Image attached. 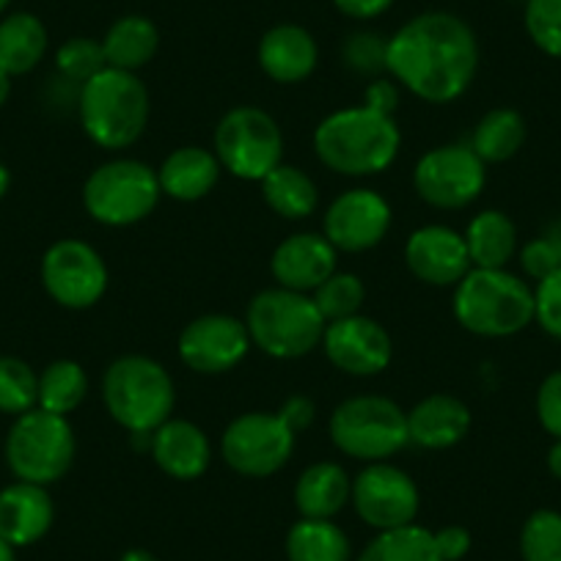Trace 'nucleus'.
<instances>
[{"label":"nucleus","mask_w":561,"mask_h":561,"mask_svg":"<svg viewBox=\"0 0 561 561\" xmlns=\"http://www.w3.org/2000/svg\"><path fill=\"white\" fill-rule=\"evenodd\" d=\"M433 534L444 561H462L471 550V531L466 526H444Z\"/></svg>","instance_id":"nucleus-43"},{"label":"nucleus","mask_w":561,"mask_h":561,"mask_svg":"<svg viewBox=\"0 0 561 561\" xmlns=\"http://www.w3.org/2000/svg\"><path fill=\"white\" fill-rule=\"evenodd\" d=\"M355 512L375 531H391L415 523L421 495L410 473L391 462H366L364 471L353 479Z\"/></svg>","instance_id":"nucleus-14"},{"label":"nucleus","mask_w":561,"mask_h":561,"mask_svg":"<svg viewBox=\"0 0 561 561\" xmlns=\"http://www.w3.org/2000/svg\"><path fill=\"white\" fill-rule=\"evenodd\" d=\"M42 284L64 309H91L107 289L105 259L83 240H58L42 259Z\"/></svg>","instance_id":"nucleus-13"},{"label":"nucleus","mask_w":561,"mask_h":561,"mask_svg":"<svg viewBox=\"0 0 561 561\" xmlns=\"http://www.w3.org/2000/svg\"><path fill=\"white\" fill-rule=\"evenodd\" d=\"M105 67L107 61L102 42L85 39V36H75V39L64 42L56 53V69L67 83H89Z\"/></svg>","instance_id":"nucleus-37"},{"label":"nucleus","mask_w":561,"mask_h":561,"mask_svg":"<svg viewBox=\"0 0 561 561\" xmlns=\"http://www.w3.org/2000/svg\"><path fill=\"white\" fill-rule=\"evenodd\" d=\"M180 360L198 375H224L251 350L245 322L231 314H204L187 322L180 333Z\"/></svg>","instance_id":"nucleus-15"},{"label":"nucleus","mask_w":561,"mask_h":561,"mask_svg":"<svg viewBox=\"0 0 561 561\" xmlns=\"http://www.w3.org/2000/svg\"><path fill=\"white\" fill-rule=\"evenodd\" d=\"M215 158L220 169L245 182H262L284 163V135L267 111L237 105L215 127Z\"/></svg>","instance_id":"nucleus-10"},{"label":"nucleus","mask_w":561,"mask_h":561,"mask_svg":"<svg viewBox=\"0 0 561 561\" xmlns=\"http://www.w3.org/2000/svg\"><path fill=\"white\" fill-rule=\"evenodd\" d=\"M102 402L111 419L129 435L154 433L174 413V377L147 355H122L102 377Z\"/></svg>","instance_id":"nucleus-5"},{"label":"nucleus","mask_w":561,"mask_h":561,"mask_svg":"<svg viewBox=\"0 0 561 561\" xmlns=\"http://www.w3.org/2000/svg\"><path fill=\"white\" fill-rule=\"evenodd\" d=\"M355 561H444L435 545V534L424 526L391 528L377 531V537L360 550Z\"/></svg>","instance_id":"nucleus-32"},{"label":"nucleus","mask_w":561,"mask_h":561,"mask_svg":"<svg viewBox=\"0 0 561 561\" xmlns=\"http://www.w3.org/2000/svg\"><path fill=\"white\" fill-rule=\"evenodd\" d=\"M158 25L149 18H140V14L118 18L102 39L107 67L124 69V72H138V69L147 67L158 56Z\"/></svg>","instance_id":"nucleus-27"},{"label":"nucleus","mask_w":561,"mask_h":561,"mask_svg":"<svg viewBox=\"0 0 561 561\" xmlns=\"http://www.w3.org/2000/svg\"><path fill=\"white\" fill-rule=\"evenodd\" d=\"M548 471L553 473V477L561 482V438L553 440V446H550V451H548Z\"/></svg>","instance_id":"nucleus-47"},{"label":"nucleus","mask_w":561,"mask_h":561,"mask_svg":"<svg viewBox=\"0 0 561 561\" xmlns=\"http://www.w3.org/2000/svg\"><path fill=\"white\" fill-rule=\"evenodd\" d=\"M160 471L176 482L202 479L213 466V444L198 424L185 419H169L152 433V449Z\"/></svg>","instance_id":"nucleus-20"},{"label":"nucleus","mask_w":561,"mask_h":561,"mask_svg":"<svg viewBox=\"0 0 561 561\" xmlns=\"http://www.w3.org/2000/svg\"><path fill=\"white\" fill-rule=\"evenodd\" d=\"M386 69L419 100L455 102L479 72L477 34L457 14L424 12L388 39Z\"/></svg>","instance_id":"nucleus-1"},{"label":"nucleus","mask_w":561,"mask_h":561,"mask_svg":"<svg viewBox=\"0 0 561 561\" xmlns=\"http://www.w3.org/2000/svg\"><path fill=\"white\" fill-rule=\"evenodd\" d=\"M39 408V375L25 360L0 358V413L23 415Z\"/></svg>","instance_id":"nucleus-34"},{"label":"nucleus","mask_w":561,"mask_h":561,"mask_svg":"<svg viewBox=\"0 0 561 561\" xmlns=\"http://www.w3.org/2000/svg\"><path fill=\"white\" fill-rule=\"evenodd\" d=\"M388 42L377 34H355L344 45V61L360 75H377L386 69ZM388 72V69H386Z\"/></svg>","instance_id":"nucleus-40"},{"label":"nucleus","mask_w":561,"mask_h":561,"mask_svg":"<svg viewBox=\"0 0 561 561\" xmlns=\"http://www.w3.org/2000/svg\"><path fill=\"white\" fill-rule=\"evenodd\" d=\"M520 264L523 273L534 280H542L548 275H553L556 270H561V256L553 245H550L548 237H537V240L526 242L520 251Z\"/></svg>","instance_id":"nucleus-42"},{"label":"nucleus","mask_w":561,"mask_h":561,"mask_svg":"<svg viewBox=\"0 0 561 561\" xmlns=\"http://www.w3.org/2000/svg\"><path fill=\"white\" fill-rule=\"evenodd\" d=\"M331 440L353 460L386 462L410 444L408 410L377 393L350 397L333 410Z\"/></svg>","instance_id":"nucleus-7"},{"label":"nucleus","mask_w":561,"mask_h":561,"mask_svg":"<svg viewBox=\"0 0 561 561\" xmlns=\"http://www.w3.org/2000/svg\"><path fill=\"white\" fill-rule=\"evenodd\" d=\"M391 220V204L380 193L369 187H355L333 198L331 207L325 209L322 234L336 251L364 253L386 240Z\"/></svg>","instance_id":"nucleus-16"},{"label":"nucleus","mask_w":561,"mask_h":561,"mask_svg":"<svg viewBox=\"0 0 561 561\" xmlns=\"http://www.w3.org/2000/svg\"><path fill=\"white\" fill-rule=\"evenodd\" d=\"M353 495V479L339 462H314L295 482V506L300 517L333 520Z\"/></svg>","instance_id":"nucleus-25"},{"label":"nucleus","mask_w":561,"mask_h":561,"mask_svg":"<svg viewBox=\"0 0 561 561\" xmlns=\"http://www.w3.org/2000/svg\"><path fill=\"white\" fill-rule=\"evenodd\" d=\"M488 182V171L471 144H446L421 154L413 185L421 202L435 209H462L477 202Z\"/></svg>","instance_id":"nucleus-12"},{"label":"nucleus","mask_w":561,"mask_h":561,"mask_svg":"<svg viewBox=\"0 0 561 561\" xmlns=\"http://www.w3.org/2000/svg\"><path fill=\"white\" fill-rule=\"evenodd\" d=\"M56 506L42 484L14 482L0 490V539L12 548H28L50 531Z\"/></svg>","instance_id":"nucleus-21"},{"label":"nucleus","mask_w":561,"mask_h":561,"mask_svg":"<svg viewBox=\"0 0 561 561\" xmlns=\"http://www.w3.org/2000/svg\"><path fill=\"white\" fill-rule=\"evenodd\" d=\"M322 350L339 371L353 377H375L388 369L393 358L391 333L364 314L328 322Z\"/></svg>","instance_id":"nucleus-17"},{"label":"nucleus","mask_w":561,"mask_h":561,"mask_svg":"<svg viewBox=\"0 0 561 561\" xmlns=\"http://www.w3.org/2000/svg\"><path fill=\"white\" fill-rule=\"evenodd\" d=\"M9 94H12V78H9V75L0 69V107L7 105Z\"/></svg>","instance_id":"nucleus-50"},{"label":"nucleus","mask_w":561,"mask_h":561,"mask_svg":"<svg viewBox=\"0 0 561 561\" xmlns=\"http://www.w3.org/2000/svg\"><path fill=\"white\" fill-rule=\"evenodd\" d=\"M298 435L278 413H242L220 438V457L234 473L248 479H267L287 466Z\"/></svg>","instance_id":"nucleus-11"},{"label":"nucleus","mask_w":561,"mask_h":561,"mask_svg":"<svg viewBox=\"0 0 561 561\" xmlns=\"http://www.w3.org/2000/svg\"><path fill=\"white\" fill-rule=\"evenodd\" d=\"M523 561H561V512L537 510L520 531Z\"/></svg>","instance_id":"nucleus-36"},{"label":"nucleus","mask_w":561,"mask_h":561,"mask_svg":"<svg viewBox=\"0 0 561 561\" xmlns=\"http://www.w3.org/2000/svg\"><path fill=\"white\" fill-rule=\"evenodd\" d=\"M404 264L430 287H457L471 273L466 237L451 226H421L404 242Z\"/></svg>","instance_id":"nucleus-18"},{"label":"nucleus","mask_w":561,"mask_h":561,"mask_svg":"<svg viewBox=\"0 0 561 561\" xmlns=\"http://www.w3.org/2000/svg\"><path fill=\"white\" fill-rule=\"evenodd\" d=\"M89 393V377L75 360H53L39 375V408L47 413L69 415L83 404Z\"/></svg>","instance_id":"nucleus-33"},{"label":"nucleus","mask_w":561,"mask_h":561,"mask_svg":"<svg viewBox=\"0 0 561 561\" xmlns=\"http://www.w3.org/2000/svg\"><path fill=\"white\" fill-rule=\"evenodd\" d=\"M402 147L393 116L371 107H344L322 118L314 129V152L325 169L342 176L382 174Z\"/></svg>","instance_id":"nucleus-2"},{"label":"nucleus","mask_w":561,"mask_h":561,"mask_svg":"<svg viewBox=\"0 0 561 561\" xmlns=\"http://www.w3.org/2000/svg\"><path fill=\"white\" fill-rule=\"evenodd\" d=\"M534 320L548 336L561 342V270L548 278L537 280L534 289Z\"/></svg>","instance_id":"nucleus-39"},{"label":"nucleus","mask_w":561,"mask_h":561,"mask_svg":"<svg viewBox=\"0 0 561 561\" xmlns=\"http://www.w3.org/2000/svg\"><path fill=\"white\" fill-rule=\"evenodd\" d=\"M336 253L325 234L300 231L275 248L270 259V273L278 280V287L309 295L336 273Z\"/></svg>","instance_id":"nucleus-19"},{"label":"nucleus","mask_w":561,"mask_h":561,"mask_svg":"<svg viewBox=\"0 0 561 561\" xmlns=\"http://www.w3.org/2000/svg\"><path fill=\"white\" fill-rule=\"evenodd\" d=\"M118 561H158V556L149 553V550H144V548H133V550H127V553H122V559Z\"/></svg>","instance_id":"nucleus-48"},{"label":"nucleus","mask_w":561,"mask_h":561,"mask_svg":"<svg viewBox=\"0 0 561 561\" xmlns=\"http://www.w3.org/2000/svg\"><path fill=\"white\" fill-rule=\"evenodd\" d=\"M333 7L350 20H375L393 7V0H333Z\"/></svg>","instance_id":"nucleus-46"},{"label":"nucleus","mask_w":561,"mask_h":561,"mask_svg":"<svg viewBox=\"0 0 561 561\" xmlns=\"http://www.w3.org/2000/svg\"><path fill=\"white\" fill-rule=\"evenodd\" d=\"M526 31L550 58H561V0H526Z\"/></svg>","instance_id":"nucleus-38"},{"label":"nucleus","mask_w":561,"mask_h":561,"mask_svg":"<svg viewBox=\"0 0 561 561\" xmlns=\"http://www.w3.org/2000/svg\"><path fill=\"white\" fill-rule=\"evenodd\" d=\"M248 336L264 355L278 360H295L314 353L325 336L328 322L322 320L314 298L295 289H262L248 306Z\"/></svg>","instance_id":"nucleus-6"},{"label":"nucleus","mask_w":561,"mask_h":561,"mask_svg":"<svg viewBox=\"0 0 561 561\" xmlns=\"http://www.w3.org/2000/svg\"><path fill=\"white\" fill-rule=\"evenodd\" d=\"M537 419L553 440L561 438V369L550 371L537 391Z\"/></svg>","instance_id":"nucleus-41"},{"label":"nucleus","mask_w":561,"mask_h":561,"mask_svg":"<svg viewBox=\"0 0 561 561\" xmlns=\"http://www.w3.org/2000/svg\"><path fill=\"white\" fill-rule=\"evenodd\" d=\"M278 415L284 419V424H287L289 430H293L295 435L304 433V430H309L311 424H314V415H317V408L314 402H311L309 397H289L287 402L280 404Z\"/></svg>","instance_id":"nucleus-44"},{"label":"nucleus","mask_w":561,"mask_h":561,"mask_svg":"<svg viewBox=\"0 0 561 561\" xmlns=\"http://www.w3.org/2000/svg\"><path fill=\"white\" fill-rule=\"evenodd\" d=\"M455 317L473 336H515L534 322V289L506 267H471L455 287Z\"/></svg>","instance_id":"nucleus-4"},{"label":"nucleus","mask_w":561,"mask_h":561,"mask_svg":"<svg viewBox=\"0 0 561 561\" xmlns=\"http://www.w3.org/2000/svg\"><path fill=\"white\" fill-rule=\"evenodd\" d=\"M545 237H548L550 245H553L556 251H559V256H561V220H556V224H550V229L545 231Z\"/></svg>","instance_id":"nucleus-49"},{"label":"nucleus","mask_w":561,"mask_h":561,"mask_svg":"<svg viewBox=\"0 0 561 561\" xmlns=\"http://www.w3.org/2000/svg\"><path fill=\"white\" fill-rule=\"evenodd\" d=\"M9 3H12V0H0V18H3V12L9 9Z\"/></svg>","instance_id":"nucleus-53"},{"label":"nucleus","mask_w":561,"mask_h":561,"mask_svg":"<svg viewBox=\"0 0 561 561\" xmlns=\"http://www.w3.org/2000/svg\"><path fill=\"white\" fill-rule=\"evenodd\" d=\"M317 61L320 47L304 25L280 23L259 42V67L275 83H304L317 69Z\"/></svg>","instance_id":"nucleus-22"},{"label":"nucleus","mask_w":561,"mask_h":561,"mask_svg":"<svg viewBox=\"0 0 561 561\" xmlns=\"http://www.w3.org/2000/svg\"><path fill=\"white\" fill-rule=\"evenodd\" d=\"M78 113L83 133L96 147L118 152L133 147L147 133L152 102L147 83L138 75L105 67L96 78L80 85Z\"/></svg>","instance_id":"nucleus-3"},{"label":"nucleus","mask_w":561,"mask_h":561,"mask_svg":"<svg viewBox=\"0 0 561 561\" xmlns=\"http://www.w3.org/2000/svg\"><path fill=\"white\" fill-rule=\"evenodd\" d=\"M220 163L215 152L204 147H182L171 152L158 169V182L163 196L174 202H198L209 196L220 180Z\"/></svg>","instance_id":"nucleus-24"},{"label":"nucleus","mask_w":561,"mask_h":561,"mask_svg":"<svg viewBox=\"0 0 561 561\" xmlns=\"http://www.w3.org/2000/svg\"><path fill=\"white\" fill-rule=\"evenodd\" d=\"M364 105L377 113H386V116H393V111H397L399 105L397 83H391V80H375V83L366 89Z\"/></svg>","instance_id":"nucleus-45"},{"label":"nucleus","mask_w":561,"mask_h":561,"mask_svg":"<svg viewBox=\"0 0 561 561\" xmlns=\"http://www.w3.org/2000/svg\"><path fill=\"white\" fill-rule=\"evenodd\" d=\"M468 256L473 267L501 270L515 259L517 229L501 209H484L468 224L466 234Z\"/></svg>","instance_id":"nucleus-28"},{"label":"nucleus","mask_w":561,"mask_h":561,"mask_svg":"<svg viewBox=\"0 0 561 561\" xmlns=\"http://www.w3.org/2000/svg\"><path fill=\"white\" fill-rule=\"evenodd\" d=\"M289 561H353L350 537L333 520L300 517L287 534Z\"/></svg>","instance_id":"nucleus-31"},{"label":"nucleus","mask_w":561,"mask_h":561,"mask_svg":"<svg viewBox=\"0 0 561 561\" xmlns=\"http://www.w3.org/2000/svg\"><path fill=\"white\" fill-rule=\"evenodd\" d=\"M468 430H471V410L451 393H433L408 410V438L419 449H451L466 438Z\"/></svg>","instance_id":"nucleus-23"},{"label":"nucleus","mask_w":561,"mask_h":561,"mask_svg":"<svg viewBox=\"0 0 561 561\" xmlns=\"http://www.w3.org/2000/svg\"><path fill=\"white\" fill-rule=\"evenodd\" d=\"M78 451L75 430L67 415L34 408L18 415L7 435V462L20 482L47 484L69 473Z\"/></svg>","instance_id":"nucleus-8"},{"label":"nucleus","mask_w":561,"mask_h":561,"mask_svg":"<svg viewBox=\"0 0 561 561\" xmlns=\"http://www.w3.org/2000/svg\"><path fill=\"white\" fill-rule=\"evenodd\" d=\"M47 53V28L36 14L18 12L0 20V69L9 78L28 75Z\"/></svg>","instance_id":"nucleus-26"},{"label":"nucleus","mask_w":561,"mask_h":561,"mask_svg":"<svg viewBox=\"0 0 561 561\" xmlns=\"http://www.w3.org/2000/svg\"><path fill=\"white\" fill-rule=\"evenodd\" d=\"M311 298H314L322 320L339 322L347 320V317L360 314V306H364L366 300V287L364 280L355 273H339L336 270L331 278L322 280Z\"/></svg>","instance_id":"nucleus-35"},{"label":"nucleus","mask_w":561,"mask_h":561,"mask_svg":"<svg viewBox=\"0 0 561 561\" xmlns=\"http://www.w3.org/2000/svg\"><path fill=\"white\" fill-rule=\"evenodd\" d=\"M9 185H12V176H9V169H7V165H0V198L7 196Z\"/></svg>","instance_id":"nucleus-51"},{"label":"nucleus","mask_w":561,"mask_h":561,"mask_svg":"<svg viewBox=\"0 0 561 561\" xmlns=\"http://www.w3.org/2000/svg\"><path fill=\"white\" fill-rule=\"evenodd\" d=\"M160 196L158 171L133 158L96 165L83 185V207L96 224L124 229L154 213Z\"/></svg>","instance_id":"nucleus-9"},{"label":"nucleus","mask_w":561,"mask_h":561,"mask_svg":"<svg viewBox=\"0 0 561 561\" xmlns=\"http://www.w3.org/2000/svg\"><path fill=\"white\" fill-rule=\"evenodd\" d=\"M264 204L287 220H304L320 207V191L306 171L280 163L262 180Z\"/></svg>","instance_id":"nucleus-29"},{"label":"nucleus","mask_w":561,"mask_h":561,"mask_svg":"<svg viewBox=\"0 0 561 561\" xmlns=\"http://www.w3.org/2000/svg\"><path fill=\"white\" fill-rule=\"evenodd\" d=\"M0 561H18V556H14V548L7 542V539H0Z\"/></svg>","instance_id":"nucleus-52"},{"label":"nucleus","mask_w":561,"mask_h":561,"mask_svg":"<svg viewBox=\"0 0 561 561\" xmlns=\"http://www.w3.org/2000/svg\"><path fill=\"white\" fill-rule=\"evenodd\" d=\"M523 144H526V118L512 107H495L484 113L471 138V149L484 165L506 163L520 152Z\"/></svg>","instance_id":"nucleus-30"}]
</instances>
